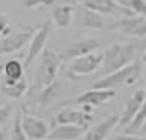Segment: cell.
<instances>
[{"label": "cell", "mask_w": 146, "mask_h": 140, "mask_svg": "<svg viewBox=\"0 0 146 140\" xmlns=\"http://www.w3.org/2000/svg\"><path fill=\"white\" fill-rule=\"evenodd\" d=\"M138 134H141V135H146V121H145V123H143V126L140 127Z\"/></svg>", "instance_id": "27"}, {"label": "cell", "mask_w": 146, "mask_h": 140, "mask_svg": "<svg viewBox=\"0 0 146 140\" xmlns=\"http://www.w3.org/2000/svg\"><path fill=\"white\" fill-rule=\"evenodd\" d=\"M145 95H146V93L143 91V90H137V91L132 93V96H129V99H127L126 105H124L123 113L118 117V124H116L118 127L124 129V127H126L127 124H129L130 121L133 120L135 113L138 112L140 105H141L143 99H145Z\"/></svg>", "instance_id": "12"}, {"label": "cell", "mask_w": 146, "mask_h": 140, "mask_svg": "<svg viewBox=\"0 0 146 140\" xmlns=\"http://www.w3.org/2000/svg\"><path fill=\"white\" fill-rule=\"evenodd\" d=\"M76 8L72 5H57L52 11V21L58 29H68L74 22Z\"/></svg>", "instance_id": "17"}, {"label": "cell", "mask_w": 146, "mask_h": 140, "mask_svg": "<svg viewBox=\"0 0 146 140\" xmlns=\"http://www.w3.org/2000/svg\"><path fill=\"white\" fill-rule=\"evenodd\" d=\"M11 113H13V107H11V104L0 105V127L5 126V124L10 121Z\"/></svg>", "instance_id": "23"}, {"label": "cell", "mask_w": 146, "mask_h": 140, "mask_svg": "<svg viewBox=\"0 0 146 140\" xmlns=\"http://www.w3.org/2000/svg\"><path fill=\"white\" fill-rule=\"evenodd\" d=\"M102 52L96 51L91 52V54L82 55V57L72 58L68 66L66 71V77L71 80H77L82 76H88V74H93L101 68L102 65Z\"/></svg>", "instance_id": "4"}, {"label": "cell", "mask_w": 146, "mask_h": 140, "mask_svg": "<svg viewBox=\"0 0 146 140\" xmlns=\"http://www.w3.org/2000/svg\"><path fill=\"white\" fill-rule=\"evenodd\" d=\"M82 5H83V8H88V10L101 14V16H104V14H115L118 11L124 13V8H121L115 0H83Z\"/></svg>", "instance_id": "16"}, {"label": "cell", "mask_w": 146, "mask_h": 140, "mask_svg": "<svg viewBox=\"0 0 146 140\" xmlns=\"http://www.w3.org/2000/svg\"><path fill=\"white\" fill-rule=\"evenodd\" d=\"M0 69H2V66H0Z\"/></svg>", "instance_id": "31"}, {"label": "cell", "mask_w": 146, "mask_h": 140, "mask_svg": "<svg viewBox=\"0 0 146 140\" xmlns=\"http://www.w3.org/2000/svg\"><path fill=\"white\" fill-rule=\"evenodd\" d=\"M0 91L10 99H19L29 91V83H27V80L22 77L21 80L11 83V85H5L3 83V85L0 87Z\"/></svg>", "instance_id": "20"}, {"label": "cell", "mask_w": 146, "mask_h": 140, "mask_svg": "<svg viewBox=\"0 0 146 140\" xmlns=\"http://www.w3.org/2000/svg\"><path fill=\"white\" fill-rule=\"evenodd\" d=\"M55 0H41V7H50V5H54Z\"/></svg>", "instance_id": "26"}, {"label": "cell", "mask_w": 146, "mask_h": 140, "mask_svg": "<svg viewBox=\"0 0 146 140\" xmlns=\"http://www.w3.org/2000/svg\"><path fill=\"white\" fill-rule=\"evenodd\" d=\"M140 74H141V65H140V61H132L130 65L115 71V73L102 76L101 79H98L93 83L91 88L115 90V87H118V85H129L130 87L138 80Z\"/></svg>", "instance_id": "2"}, {"label": "cell", "mask_w": 146, "mask_h": 140, "mask_svg": "<svg viewBox=\"0 0 146 140\" xmlns=\"http://www.w3.org/2000/svg\"><path fill=\"white\" fill-rule=\"evenodd\" d=\"M88 127L85 126H74V124H54L49 129V140H77L83 137Z\"/></svg>", "instance_id": "13"}, {"label": "cell", "mask_w": 146, "mask_h": 140, "mask_svg": "<svg viewBox=\"0 0 146 140\" xmlns=\"http://www.w3.org/2000/svg\"><path fill=\"white\" fill-rule=\"evenodd\" d=\"M2 69H3L5 74V80H3L5 85H11V83L21 80L24 76V65L19 60H8L2 66Z\"/></svg>", "instance_id": "18"}, {"label": "cell", "mask_w": 146, "mask_h": 140, "mask_svg": "<svg viewBox=\"0 0 146 140\" xmlns=\"http://www.w3.org/2000/svg\"><path fill=\"white\" fill-rule=\"evenodd\" d=\"M93 121V115L83 110H60L55 115V124H74L88 127Z\"/></svg>", "instance_id": "15"}, {"label": "cell", "mask_w": 146, "mask_h": 140, "mask_svg": "<svg viewBox=\"0 0 146 140\" xmlns=\"http://www.w3.org/2000/svg\"><path fill=\"white\" fill-rule=\"evenodd\" d=\"M35 30L36 29H29V30H22V32L7 35L0 41V55H8V54H14V52L21 51L32 39V35L35 33Z\"/></svg>", "instance_id": "10"}, {"label": "cell", "mask_w": 146, "mask_h": 140, "mask_svg": "<svg viewBox=\"0 0 146 140\" xmlns=\"http://www.w3.org/2000/svg\"><path fill=\"white\" fill-rule=\"evenodd\" d=\"M0 140H7V132L3 129H0Z\"/></svg>", "instance_id": "28"}, {"label": "cell", "mask_w": 146, "mask_h": 140, "mask_svg": "<svg viewBox=\"0 0 146 140\" xmlns=\"http://www.w3.org/2000/svg\"><path fill=\"white\" fill-rule=\"evenodd\" d=\"M21 126L27 139L30 140H44L47 139L49 126L42 118L35 115H21Z\"/></svg>", "instance_id": "9"}, {"label": "cell", "mask_w": 146, "mask_h": 140, "mask_svg": "<svg viewBox=\"0 0 146 140\" xmlns=\"http://www.w3.org/2000/svg\"><path fill=\"white\" fill-rule=\"evenodd\" d=\"M10 32H11V29L8 25V17L0 13V35L7 36V35H10Z\"/></svg>", "instance_id": "24"}, {"label": "cell", "mask_w": 146, "mask_h": 140, "mask_svg": "<svg viewBox=\"0 0 146 140\" xmlns=\"http://www.w3.org/2000/svg\"><path fill=\"white\" fill-rule=\"evenodd\" d=\"M102 47V41L98 38H83V39H77V41H72L69 44L64 46V49L61 51L60 58L61 61L66 60H72V58L82 57V55L91 54V52H96Z\"/></svg>", "instance_id": "6"}, {"label": "cell", "mask_w": 146, "mask_h": 140, "mask_svg": "<svg viewBox=\"0 0 146 140\" xmlns=\"http://www.w3.org/2000/svg\"><path fill=\"white\" fill-rule=\"evenodd\" d=\"M116 124H118V115L110 113L102 121H99L96 126L88 127L86 132L83 134V140H105L108 134L113 131V127H116Z\"/></svg>", "instance_id": "11"}, {"label": "cell", "mask_w": 146, "mask_h": 140, "mask_svg": "<svg viewBox=\"0 0 146 140\" xmlns=\"http://www.w3.org/2000/svg\"><path fill=\"white\" fill-rule=\"evenodd\" d=\"M74 2H77V3H82L83 0H74Z\"/></svg>", "instance_id": "30"}, {"label": "cell", "mask_w": 146, "mask_h": 140, "mask_svg": "<svg viewBox=\"0 0 146 140\" xmlns=\"http://www.w3.org/2000/svg\"><path fill=\"white\" fill-rule=\"evenodd\" d=\"M74 22L80 29H88V30H102L105 27L104 24V16L94 13V11L88 10V8H82L80 11L74 13Z\"/></svg>", "instance_id": "14"}, {"label": "cell", "mask_w": 146, "mask_h": 140, "mask_svg": "<svg viewBox=\"0 0 146 140\" xmlns=\"http://www.w3.org/2000/svg\"><path fill=\"white\" fill-rule=\"evenodd\" d=\"M108 30H116L124 35L135 36V38H145L146 36V16L132 14V16H124L108 25Z\"/></svg>", "instance_id": "5"}, {"label": "cell", "mask_w": 146, "mask_h": 140, "mask_svg": "<svg viewBox=\"0 0 146 140\" xmlns=\"http://www.w3.org/2000/svg\"><path fill=\"white\" fill-rule=\"evenodd\" d=\"M141 63H143V65H146V51H145V54L141 55Z\"/></svg>", "instance_id": "29"}, {"label": "cell", "mask_w": 146, "mask_h": 140, "mask_svg": "<svg viewBox=\"0 0 146 140\" xmlns=\"http://www.w3.org/2000/svg\"><path fill=\"white\" fill-rule=\"evenodd\" d=\"M39 55H41V60L38 65V71L35 74V88L42 90L52 82H55L63 61L60 55L50 49H44Z\"/></svg>", "instance_id": "3"}, {"label": "cell", "mask_w": 146, "mask_h": 140, "mask_svg": "<svg viewBox=\"0 0 146 140\" xmlns=\"http://www.w3.org/2000/svg\"><path fill=\"white\" fill-rule=\"evenodd\" d=\"M50 35V21H44L39 27H36L35 33L32 35V39H30L29 44V52H27V58L24 66L29 68L30 65L35 61V58L44 51L46 43H47V38Z\"/></svg>", "instance_id": "7"}, {"label": "cell", "mask_w": 146, "mask_h": 140, "mask_svg": "<svg viewBox=\"0 0 146 140\" xmlns=\"http://www.w3.org/2000/svg\"><path fill=\"white\" fill-rule=\"evenodd\" d=\"M113 140H146V137L137 135V134H121V135H116Z\"/></svg>", "instance_id": "25"}, {"label": "cell", "mask_w": 146, "mask_h": 140, "mask_svg": "<svg viewBox=\"0 0 146 140\" xmlns=\"http://www.w3.org/2000/svg\"><path fill=\"white\" fill-rule=\"evenodd\" d=\"M39 104L41 105H49L54 102L55 98H58V96H61V93L66 91V87L63 85V83L60 82H52L50 85H47L46 88L39 90Z\"/></svg>", "instance_id": "19"}, {"label": "cell", "mask_w": 146, "mask_h": 140, "mask_svg": "<svg viewBox=\"0 0 146 140\" xmlns=\"http://www.w3.org/2000/svg\"><path fill=\"white\" fill-rule=\"evenodd\" d=\"M116 96L115 90H98V88H91L88 91H83L82 95H79L76 99L68 101L66 105L69 104H79V105H90V107H98L102 105L105 102L111 101Z\"/></svg>", "instance_id": "8"}, {"label": "cell", "mask_w": 146, "mask_h": 140, "mask_svg": "<svg viewBox=\"0 0 146 140\" xmlns=\"http://www.w3.org/2000/svg\"><path fill=\"white\" fill-rule=\"evenodd\" d=\"M121 8L132 11L133 14L146 16V0H115Z\"/></svg>", "instance_id": "21"}, {"label": "cell", "mask_w": 146, "mask_h": 140, "mask_svg": "<svg viewBox=\"0 0 146 140\" xmlns=\"http://www.w3.org/2000/svg\"><path fill=\"white\" fill-rule=\"evenodd\" d=\"M21 112L16 113V118L13 121V129H11V139L10 140H27L25 134L22 131V126H21Z\"/></svg>", "instance_id": "22"}, {"label": "cell", "mask_w": 146, "mask_h": 140, "mask_svg": "<svg viewBox=\"0 0 146 140\" xmlns=\"http://www.w3.org/2000/svg\"><path fill=\"white\" fill-rule=\"evenodd\" d=\"M137 54V46L132 43H113L110 44L105 52H102V65H101V74L107 76L110 73L121 69L133 61Z\"/></svg>", "instance_id": "1"}]
</instances>
